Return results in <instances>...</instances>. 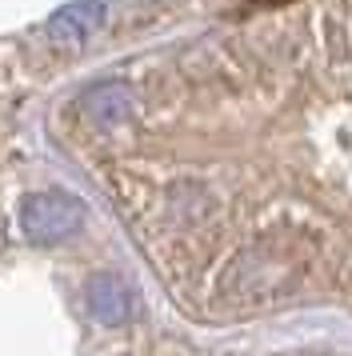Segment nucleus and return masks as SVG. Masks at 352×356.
I'll list each match as a JSON object with an SVG mask.
<instances>
[{"instance_id":"obj_1","label":"nucleus","mask_w":352,"mask_h":356,"mask_svg":"<svg viewBox=\"0 0 352 356\" xmlns=\"http://www.w3.org/2000/svg\"><path fill=\"white\" fill-rule=\"evenodd\" d=\"M88 220V209L68 193H36L20 209V228L36 244H61L77 236Z\"/></svg>"},{"instance_id":"obj_2","label":"nucleus","mask_w":352,"mask_h":356,"mask_svg":"<svg viewBox=\"0 0 352 356\" xmlns=\"http://www.w3.org/2000/svg\"><path fill=\"white\" fill-rule=\"evenodd\" d=\"M84 305H88V316L104 328H120V324L132 321L136 312V296L128 289V280H120L116 273H96L84 289Z\"/></svg>"},{"instance_id":"obj_3","label":"nucleus","mask_w":352,"mask_h":356,"mask_svg":"<svg viewBox=\"0 0 352 356\" xmlns=\"http://www.w3.org/2000/svg\"><path fill=\"white\" fill-rule=\"evenodd\" d=\"M80 113L84 120L100 132L120 129L128 116H132V88L125 81H100L93 84L84 97H80Z\"/></svg>"},{"instance_id":"obj_4","label":"nucleus","mask_w":352,"mask_h":356,"mask_svg":"<svg viewBox=\"0 0 352 356\" xmlns=\"http://www.w3.org/2000/svg\"><path fill=\"white\" fill-rule=\"evenodd\" d=\"M100 24H104V4H100V0H72V4H64V8L52 13L48 36L61 40V44H80V40H88Z\"/></svg>"}]
</instances>
